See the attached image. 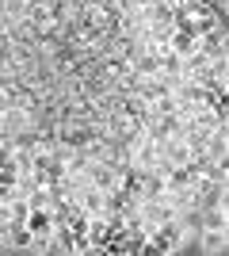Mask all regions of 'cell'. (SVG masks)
I'll list each match as a JSON object with an SVG mask.
<instances>
[{
    "instance_id": "cell-6",
    "label": "cell",
    "mask_w": 229,
    "mask_h": 256,
    "mask_svg": "<svg viewBox=\"0 0 229 256\" xmlns=\"http://www.w3.org/2000/svg\"><path fill=\"white\" fill-rule=\"evenodd\" d=\"M23 226H27L34 237H50L54 234V210H50V206H34V210L23 218Z\"/></svg>"
},
{
    "instance_id": "cell-1",
    "label": "cell",
    "mask_w": 229,
    "mask_h": 256,
    "mask_svg": "<svg viewBox=\"0 0 229 256\" xmlns=\"http://www.w3.org/2000/svg\"><path fill=\"white\" fill-rule=\"evenodd\" d=\"M184 237H187V230L180 226V218H168V222H161V226H153V230H149V237H145V252L172 256V252L184 248Z\"/></svg>"
},
{
    "instance_id": "cell-7",
    "label": "cell",
    "mask_w": 229,
    "mask_h": 256,
    "mask_svg": "<svg viewBox=\"0 0 229 256\" xmlns=\"http://www.w3.org/2000/svg\"><path fill=\"white\" fill-rule=\"evenodd\" d=\"M168 50H172L176 58H191V54L199 50V34H191V31H176V27H172V38H168Z\"/></svg>"
},
{
    "instance_id": "cell-5",
    "label": "cell",
    "mask_w": 229,
    "mask_h": 256,
    "mask_svg": "<svg viewBox=\"0 0 229 256\" xmlns=\"http://www.w3.org/2000/svg\"><path fill=\"white\" fill-rule=\"evenodd\" d=\"M195 245L203 248V252L218 256V252H226V248H229V230H199Z\"/></svg>"
},
{
    "instance_id": "cell-8",
    "label": "cell",
    "mask_w": 229,
    "mask_h": 256,
    "mask_svg": "<svg viewBox=\"0 0 229 256\" xmlns=\"http://www.w3.org/2000/svg\"><path fill=\"white\" fill-rule=\"evenodd\" d=\"M11 226H15V218H11L8 203L0 206V248H8V237H11Z\"/></svg>"
},
{
    "instance_id": "cell-2",
    "label": "cell",
    "mask_w": 229,
    "mask_h": 256,
    "mask_svg": "<svg viewBox=\"0 0 229 256\" xmlns=\"http://www.w3.org/2000/svg\"><path fill=\"white\" fill-rule=\"evenodd\" d=\"M199 54H207L210 62H218V58H229V38H226V23H218L214 31L199 34Z\"/></svg>"
},
{
    "instance_id": "cell-3",
    "label": "cell",
    "mask_w": 229,
    "mask_h": 256,
    "mask_svg": "<svg viewBox=\"0 0 229 256\" xmlns=\"http://www.w3.org/2000/svg\"><path fill=\"white\" fill-rule=\"evenodd\" d=\"M73 199H76V206L92 218V214H103V192H99L96 184H80L73 192Z\"/></svg>"
},
{
    "instance_id": "cell-4",
    "label": "cell",
    "mask_w": 229,
    "mask_h": 256,
    "mask_svg": "<svg viewBox=\"0 0 229 256\" xmlns=\"http://www.w3.org/2000/svg\"><path fill=\"white\" fill-rule=\"evenodd\" d=\"M161 157L168 160V164H187L195 153H191V146H187L180 134H172V138H164V142H161Z\"/></svg>"
},
{
    "instance_id": "cell-9",
    "label": "cell",
    "mask_w": 229,
    "mask_h": 256,
    "mask_svg": "<svg viewBox=\"0 0 229 256\" xmlns=\"http://www.w3.org/2000/svg\"><path fill=\"white\" fill-rule=\"evenodd\" d=\"M11 195H15V188H11V184H0V206H4V203H8V199H11Z\"/></svg>"
}]
</instances>
